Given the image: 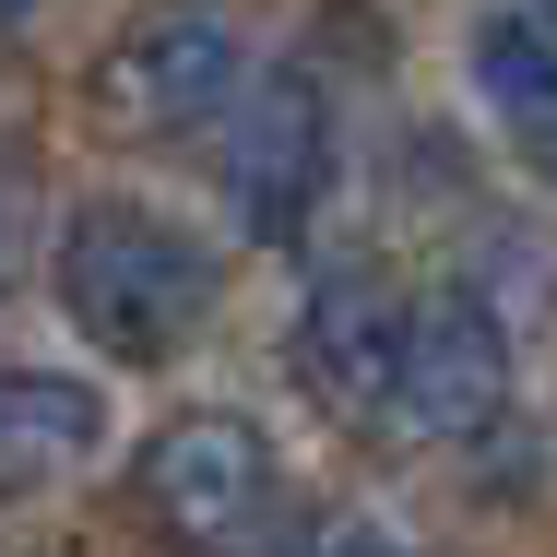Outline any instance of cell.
I'll list each match as a JSON object with an SVG mask.
<instances>
[{
  "instance_id": "4",
  "label": "cell",
  "mask_w": 557,
  "mask_h": 557,
  "mask_svg": "<svg viewBox=\"0 0 557 557\" xmlns=\"http://www.w3.org/2000/svg\"><path fill=\"white\" fill-rule=\"evenodd\" d=\"M131 498L154 510V534L190 557H237L261 522H273V440L249 416H166L143 462H131Z\"/></svg>"
},
{
  "instance_id": "1",
  "label": "cell",
  "mask_w": 557,
  "mask_h": 557,
  "mask_svg": "<svg viewBox=\"0 0 557 557\" xmlns=\"http://www.w3.org/2000/svg\"><path fill=\"white\" fill-rule=\"evenodd\" d=\"M60 309L119 368H166L214 321V249L143 202H84L60 237Z\"/></svg>"
},
{
  "instance_id": "9",
  "label": "cell",
  "mask_w": 557,
  "mask_h": 557,
  "mask_svg": "<svg viewBox=\"0 0 557 557\" xmlns=\"http://www.w3.org/2000/svg\"><path fill=\"white\" fill-rule=\"evenodd\" d=\"M297 557H404V546H392L380 522H321V534H309Z\"/></svg>"
},
{
  "instance_id": "6",
  "label": "cell",
  "mask_w": 557,
  "mask_h": 557,
  "mask_svg": "<svg viewBox=\"0 0 557 557\" xmlns=\"http://www.w3.org/2000/svg\"><path fill=\"white\" fill-rule=\"evenodd\" d=\"M392 356H404L392 273H368V261L321 273L309 309H297V380H309V404H321V416H380V404H392Z\"/></svg>"
},
{
  "instance_id": "3",
  "label": "cell",
  "mask_w": 557,
  "mask_h": 557,
  "mask_svg": "<svg viewBox=\"0 0 557 557\" xmlns=\"http://www.w3.org/2000/svg\"><path fill=\"white\" fill-rule=\"evenodd\" d=\"M214 178H225V225H237L249 249H285L297 225L321 214V190H333V96H321L309 60L261 72V84L225 108Z\"/></svg>"
},
{
  "instance_id": "8",
  "label": "cell",
  "mask_w": 557,
  "mask_h": 557,
  "mask_svg": "<svg viewBox=\"0 0 557 557\" xmlns=\"http://www.w3.org/2000/svg\"><path fill=\"white\" fill-rule=\"evenodd\" d=\"M474 96L498 119V143L534 166V190H557V48L522 24V12L474 24Z\"/></svg>"
},
{
  "instance_id": "10",
  "label": "cell",
  "mask_w": 557,
  "mask_h": 557,
  "mask_svg": "<svg viewBox=\"0 0 557 557\" xmlns=\"http://www.w3.org/2000/svg\"><path fill=\"white\" fill-rule=\"evenodd\" d=\"M12 237H24V202H12V166H0V273H12Z\"/></svg>"
},
{
  "instance_id": "2",
  "label": "cell",
  "mask_w": 557,
  "mask_h": 557,
  "mask_svg": "<svg viewBox=\"0 0 557 557\" xmlns=\"http://www.w3.org/2000/svg\"><path fill=\"white\" fill-rule=\"evenodd\" d=\"M237 84H249V36H237L225 0H143L96 48L84 108H96L108 143H178L214 108H237Z\"/></svg>"
},
{
  "instance_id": "11",
  "label": "cell",
  "mask_w": 557,
  "mask_h": 557,
  "mask_svg": "<svg viewBox=\"0 0 557 557\" xmlns=\"http://www.w3.org/2000/svg\"><path fill=\"white\" fill-rule=\"evenodd\" d=\"M24 24H36V0H0V36H24Z\"/></svg>"
},
{
  "instance_id": "5",
  "label": "cell",
  "mask_w": 557,
  "mask_h": 557,
  "mask_svg": "<svg viewBox=\"0 0 557 557\" xmlns=\"http://www.w3.org/2000/svg\"><path fill=\"white\" fill-rule=\"evenodd\" d=\"M404 440H486L510 416V333L474 285H428L404 297V356H392V404Z\"/></svg>"
},
{
  "instance_id": "12",
  "label": "cell",
  "mask_w": 557,
  "mask_h": 557,
  "mask_svg": "<svg viewBox=\"0 0 557 557\" xmlns=\"http://www.w3.org/2000/svg\"><path fill=\"white\" fill-rule=\"evenodd\" d=\"M522 24H534V36H546V48H557V0H534V12H522Z\"/></svg>"
},
{
  "instance_id": "7",
  "label": "cell",
  "mask_w": 557,
  "mask_h": 557,
  "mask_svg": "<svg viewBox=\"0 0 557 557\" xmlns=\"http://www.w3.org/2000/svg\"><path fill=\"white\" fill-rule=\"evenodd\" d=\"M108 450V404L96 380H60V368H0V498H36L60 486L72 462Z\"/></svg>"
},
{
  "instance_id": "13",
  "label": "cell",
  "mask_w": 557,
  "mask_h": 557,
  "mask_svg": "<svg viewBox=\"0 0 557 557\" xmlns=\"http://www.w3.org/2000/svg\"><path fill=\"white\" fill-rule=\"evenodd\" d=\"M0 557H12V546H0Z\"/></svg>"
}]
</instances>
